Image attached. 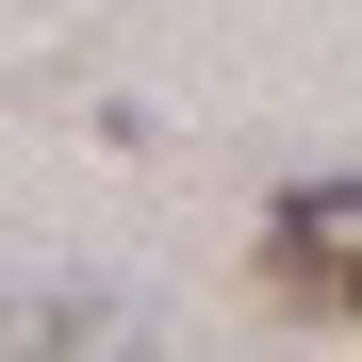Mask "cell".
Masks as SVG:
<instances>
[{
  "mask_svg": "<svg viewBox=\"0 0 362 362\" xmlns=\"http://www.w3.org/2000/svg\"><path fill=\"white\" fill-rule=\"evenodd\" d=\"M264 296L296 329H362V165L346 181H296L264 214Z\"/></svg>",
  "mask_w": 362,
  "mask_h": 362,
  "instance_id": "obj_1",
  "label": "cell"
},
{
  "mask_svg": "<svg viewBox=\"0 0 362 362\" xmlns=\"http://www.w3.org/2000/svg\"><path fill=\"white\" fill-rule=\"evenodd\" d=\"M0 362H148V313L99 280H0Z\"/></svg>",
  "mask_w": 362,
  "mask_h": 362,
  "instance_id": "obj_2",
  "label": "cell"
}]
</instances>
